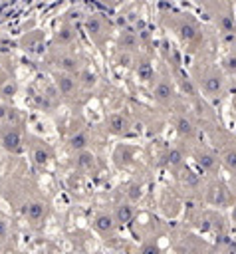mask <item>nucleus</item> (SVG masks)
<instances>
[{
  "instance_id": "2",
  "label": "nucleus",
  "mask_w": 236,
  "mask_h": 254,
  "mask_svg": "<svg viewBox=\"0 0 236 254\" xmlns=\"http://www.w3.org/2000/svg\"><path fill=\"white\" fill-rule=\"evenodd\" d=\"M222 159H224V165H226L230 171L236 173V145L230 147V149H226V151L222 153Z\"/></svg>"
},
{
  "instance_id": "5",
  "label": "nucleus",
  "mask_w": 236,
  "mask_h": 254,
  "mask_svg": "<svg viewBox=\"0 0 236 254\" xmlns=\"http://www.w3.org/2000/svg\"><path fill=\"white\" fill-rule=\"evenodd\" d=\"M95 228L99 230V232H107V230H111L113 228V218L111 216H99L97 218V222H95Z\"/></svg>"
},
{
  "instance_id": "11",
  "label": "nucleus",
  "mask_w": 236,
  "mask_h": 254,
  "mask_svg": "<svg viewBox=\"0 0 236 254\" xmlns=\"http://www.w3.org/2000/svg\"><path fill=\"white\" fill-rule=\"evenodd\" d=\"M6 147L8 149H16L18 147V137L16 135H8L6 137Z\"/></svg>"
},
{
  "instance_id": "9",
  "label": "nucleus",
  "mask_w": 236,
  "mask_h": 254,
  "mask_svg": "<svg viewBox=\"0 0 236 254\" xmlns=\"http://www.w3.org/2000/svg\"><path fill=\"white\" fill-rule=\"evenodd\" d=\"M224 64H226V67H228L230 71L236 73V54H230V56L224 60Z\"/></svg>"
},
{
  "instance_id": "12",
  "label": "nucleus",
  "mask_w": 236,
  "mask_h": 254,
  "mask_svg": "<svg viewBox=\"0 0 236 254\" xmlns=\"http://www.w3.org/2000/svg\"><path fill=\"white\" fill-rule=\"evenodd\" d=\"M79 163H81V165H85V167H89V165L93 163V157L85 153V155H81V161H79Z\"/></svg>"
},
{
  "instance_id": "3",
  "label": "nucleus",
  "mask_w": 236,
  "mask_h": 254,
  "mask_svg": "<svg viewBox=\"0 0 236 254\" xmlns=\"http://www.w3.org/2000/svg\"><path fill=\"white\" fill-rule=\"evenodd\" d=\"M131 218H133V208L129 204H121L117 208V220L119 222H129Z\"/></svg>"
},
{
  "instance_id": "7",
  "label": "nucleus",
  "mask_w": 236,
  "mask_h": 254,
  "mask_svg": "<svg viewBox=\"0 0 236 254\" xmlns=\"http://www.w3.org/2000/svg\"><path fill=\"white\" fill-rule=\"evenodd\" d=\"M85 143H87V137H85L83 133H77V135L71 139V147H75V149H81V147H85Z\"/></svg>"
},
{
  "instance_id": "6",
  "label": "nucleus",
  "mask_w": 236,
  "mask_h": 254,
  "mask_svg": "<svg viewBox=\"0 0 236 254\" xmlns=\"http://www.w3.org/2000/svg\"><path fill=\"white\" fill-rule=\"evenodd\" d=\"M180 34H182V38H194L196 36V28L192 26V24H182L180 26Z\"/></svg>"
},
{
  "instance_id": "4",
  "label": "nucleus",
  "mask_w": 236,
  "mask_h": 254,
  "mask_svg": "<svg viewBox=\"0 0 236 254\" xmlns=\"http://www.w3.org/2000/svg\"><path fill=\"white\" fill-rule=\"evenodd\" d=\"M155 95H157V99L167 101V99L171 97V85H167V83H157V85H155Z\"/></svg>"
},
{
  "instance_id": "13",
  "label": "nucleus",
  "mask_w": 236,
  "mask_h": 254,
  "mask_svg": "<svg viewBox=\"0 0 236 254\" xmlns=\"http://www.w3.org/2000/svg\"><path fill=\"white\" fill-rule=\"evenodd\" d=\"M40 214H42V206H40V204H34V206L30 208V216L36 218V216H40Z\"/></svg>"
},
{
  "instance_id": "15",
  "label": "nucleus",
  "mask_w": 236,
  "mask_h": 254,
  "mask_svg": "<svg viewBox=\"0 0 236 254\" xmlns=\"http://www.w3.org/2000/svg\"><path fill=\"white\" fill-rule=\"evenodd\" d=\"M234 105H236V99H234Z\"/></svg>"
},
{
  "instance_id": "10",
  "label": "nucleus",
  "mask_w": 236,
  "mask_h": 254,
  "mask_svg": "<svg viewBox=\"0 0 236 254\" xmlns=\"http://www.w3.org/2000/svg\"><path fill=\"white\" fill-rule=\"evenodd\" d=\"M178 131H180V133H186V135H190V133H192V127H190V123H188V121L180 119V121H178Z\"/></svg>"
},
{
  "instance_id": "14",
  "label": "nucleus",
  "mask_w": 236,
  "mask_h": 254,
  "mask_svg": "<svg viewBox=\"0 0 236 254\" xmlns=\"http://www.w3.org/2000/svg\"><path fill=\"white\" fill-rule=\"evenodd\" d=\"M46 159H48V155L44 151H36V161L38 163H46Z\"/></svg>"
},
{
  "instance_id": "1",
  "label": "nucleus",
  "mask_w": 236,
  "mask_h": 254,
  "mask_svg": "<svg viewBox=\"0 0 236 254\" xmlns=\"http://www.w3.org/2000/svg\"><path fill=\"white\" fill-rule=\"evenodd\" d=\"M204 89H206L208 93H218V91L222 89V79H220L218 75H208V77L204 79Z\"/></svg>"
},
{
  "instance_id": "8",
  "label": "nucleus",
  "mask_w": 236,
  "mask_h": 254,
  "mask_svg": "<svg viewBox=\"0 0 236 254\" xmlns=\"http://www.w3.org/2000/svg\"><path fill=\"white\" fill-rule=\"evenodd\" d=\"M109 125H111V129H113V131H121V127H123L125 123H123V117L113 115V117L109 119Z\"/></svg>"
}]
</instances>
